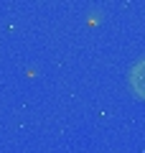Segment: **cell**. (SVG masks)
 Listing matches in <instances>:
<instances>
[{
    "label": "cell",
    "mask_w": 145,
    "mask_h": 153,
    "mask_svg": "<svg viewBox=\"0 0 145 153\" xmlns=\"http://www.w3.org/2000/svg\"><path fill=\"white\" fill-rule=\"evenodd\" d=\"M127 84L132 89L135 97L145 100V56H140L132 66H130V74H127Z\"/></svg>",
    "instance_id": "1"
}]
</instances>
